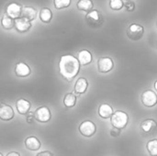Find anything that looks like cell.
I'll return each instance as SVG.
<instances>
[{
  "label": "cell",
  "mask_w": 157,
  "mask_h": 156,
  "mask_svg": "<svg viewBox=\"0 0 157 156\" xmlns=\"http://www.w3.org/2000/svg\"><path fill=\"white\" fill-rule=\"evenodd\" d=\"M34 120H35L34 113H32V112H29V113L27 114V122H28V123H29V124H31V123H33V122H34Z\"/></svg>",
  "instance_id": "f1b7e54d"
},
{
  "label": "cell",
  "mask_w": 157,
  "mask_h": 156,
  "mask_svg": "<svg viewBox=\"0 0 157 156\" xmlns=\"http://www.w3.org/2000/svg\"><path fill=\"white\" fill-rule=\"evenodd\" d=\"M156 46H157V43H156Z\"/></svg>",
  "instance_id": "e575fe53"
},
{
  "label": "cell",
  "mask_w": 157,
  "mask_h": 156,
  "mask_svg": "<svg viewBox=\"0 0 157 156\" xmlns=\"http://www.w3.org/2000/svg\"><path fill=\"white\" fill-rule=\"evenodd\" d=\"M16 108H17V110L18 111L19 114L27 115L29 112V110H30L31 104H30L29 101H28L26 99H23V98H20V99H18L17 101Z\"/></svg>",
  "instance_id": "9a60e30c"
},
{
  "label": "cell",
  "mask_w": 157,
  "mask_h": 156,
  "mask_svg": "<svg viewBox=\"0 0 157 156\" xmlns=\"http://www.w3.org/2000/svg\"><path fill=\"white\" fill-rule=\"evenodd\" d=\"M80 71V63L75 56L71 54L63 55L59 62L60 74L68 82H72Z\"/></svg>",
  "instance_id": "6da1fadb"
},
{
  "label": "cell",
  "mask_w": 157,
  "mask_h": 156,
  "mask_svg": "<svg viewBox=\"0 0 157 156\" xmlns=\"http://www.w3.org/2000/svg\"><path fill=\"white\" fill-rule=\"evenodd\" d=\"M121 131V130H120V129H117V128H114V127H113V128L110 130V135H111L112 137H118V136H120Z\"/></svg>",
  "instance_id": "83f0119b"
},
{
  "label": "cell",
  "mask_w": 157,
  "mask_h": 156,
  "mask_svg": "<svg viewBox=\"0 0 157 156\" xmlns=\"http://www.w3.org/2000/svg\"><path fill=\"white\" fill-rule=\"evenodd\" d=\"M110 122L114 128L123 130L129 122V116L124 111L117 110L113 112L112 116L110 117Z\"/></svg>",
  "instance_id": "7a4b0ae2"
},
{
  "label": "cell",
  "mask_w": 157,
  "mask_h": 156,
  "mask_svg": "<svg viewBox=\"0 0 157 156\" xmlns=\"http://www.w3.org/2000/svg\"><path fill=\"white\" fill-rule=\"evenodd\" d=\"M22 8H23V6L16 2L10 3L6 7V15H7L9 17L13 18L14 20L17 19V18L21 17Z\"/></svg>",
  "instance_id": "8992f818"
},
{
  "label": "cell",
  "mask_w": 157,
  "mask_h": 156,
  "mask_svg": "<svg viewBox=\"0 0 157 156\" xmlns=\"http://www.w3.org/2000/svg\"><path fill=\"white\" fill-rule=\"evenodd\" d=\"M109 7L114 11H119L124 7V3L122 0H109Z\"/></svg>",
  "instance_id": "484cf974"
},
{
  "label": "cell",
  "mask_w": 157,
  "mask_h": 156,
  "mask_svg": "<svg viewBox=\"0 0 157 156\" xmlns=\"http://www.w3.org/2000/svg\"><path fill=\"white\" fill-rule=\"evenodd\" d=\"M155 89L157 91V80L155 81Z\"/></svg>",
  "instance_id": "1f68e13d"
},
{
  "label": "cell",
  "mask_w": 157,
  "mask_h": 156,
  "mask_svg": "<svg viewBox=\"0 0 157 156\" xmlns=\"http://www.w3.org/2000/svg\"><path fill=\"white\" fill-rule=\"evenodd\" d=\"M88 87V82L86 78L80 77L75 85V93L77 95H82L86 93V89Z\"/></svg>",
  "instance_id": "d6986e66"
},
{
  "label": "cell",
  "mask_w": 157,
  "mask_h": 156,
  "mask_svg": "<svg viewBox=\"0 0 157 156\" xmlns=\"http://www.w3.org/2000/svg\"><path fill=\"white\" fill-rule=\"evenodd\" d=\"M156 27H157V20H156Z\"/></svg>",
  "instance_id": "836d02e7"
},
{
  "label": "cell",
  "mask_w": 157,
  "mask_h": 156,
  "mask_svg": "<svg viewBox=\"0 0 157 156\" xmlns=\"http://www.w3.org/2000/svg\"><path fill=\"white\" fill-rule=\"evenodd\" d=\"M34 117L39 122L46 123L51 120V111L47 107H40L35 110Z\"/></svg>",
  "instance_id": "30bf717a"
},
{
  "label": "cell",
  "mask_w": 157,
  "mask_h": 156,
  "mask_svg": "<svg viewBox=\"0 0 157 156\" xmlns=\"http://www.w3.org/2000/svg\"><path fill=\"white\" fill-rule=\"evenodd\" d=\"M85 18H86V24L90 28H93V29L100 28L104 22V17L102 14L97 9H93L90 12L86 13Z\"/></svg>",
  "instance_id": "3957f363"
},
{
  "label": "cell",
  "mask_w": 157,
  "mask_h": 156,
  "mask_svg": "<svg viewBox=\"0 0 157 156\" xmlns=\"http://www.w3.org/2000/svg\"><path fill=\"white\" fill-rule=\"evenodd\" d=\"M76 6L79 10L88 13L91 10H93L94 3L92 0H78Z\"/></svg>",
  "instance_id": "ffe728a7"
},
{
  "label": "cell",
  "mask_w": 157,
  "mask_h": 156,
  "mask_svg": "<svg viewBox=\"0 0 157 156\" xmlns=\"http://www.w3.org/2000/svg\"><path fill=\"white\" fill-rule=\"evenodd\" d=\"M142 102L147 108H153L157 104V95L153 90H146L142 94Z\"/></svg>",
  "instance_id": "9c48e42d"
},
{
  "label": "cell",
  "mask_w": 157,
  "mask_h": 156,
  "mask_svg": "<svg viewBox=\"0 0 157 156\" xmlns=\"http://www.w3.org/2000/svg\"><path fill=\"white\" fill-rule=\"evenodd\" d=\"M113 108L110 105L107 104V103H103L99 106L98 108V115L99 117H101L102 119H109L112 114H113Z\"/></svg>",
  "instance_id": "2e32d148"
},
{
  "label": "cell",
  "mask_w": 157,
  "mask_h": 156,
  "mask_svg": "<svg viewBox=\"0 0 157 156\" xmlns=\"http://www.w3.org/2000/svg\"><path fill=\"white\" fill-rule=\"evenodd\" d=\"M141 132L144 137L155 135L157 132V122L153 119L144 120L141 123Z\"/></svg>",
  "instance_id": "5b68a950"
},
{
  "label": "cell",
  "mask_w": 157,
  "mask_h": 156,
  "mask_svg": "<svg viewBox=\"0 0 157 156\" xmlns=\"http://www.w3.org/2000/svg\"><path fill=\"white\" fill-rule=\"evenodd\" d=\"M114 67L113 60L109 57H101L98 61V69L102 74L110 72Z\"/></svg>",
  "instance_id": "ba28073f"
},
{
  "label": "cell",
  "mask_w": 157,
  "mask_h": 156,
  "mask_svg": "<svg viewBox=\"0 0 157 156\" xmlns=\"http://www.w3.org/2000/svg\"><path fill=\"white\" fill-rule=\"evenodd\" d=\"M31 22L27 20L24 17H19L17 19H15V26L14 28L16 29L17 31L20 33H25L29 31L31 29Z\"/></svg>",
  "instance_id": "7c38bea8"
},
{
  "label": "cell",
  "mask_w": 157,
  "mask_h": 156,
  "mask_svg": "<svg viewBox=\"0 0 157 156\" xmlns=\"http://www.w3.org/2000/svg\"><path fill=\"white\" fill-rule=\"evenodd\" d=\"M147 151L151 156H157V139H153L147 143Z\"/></svg>",
  "instance_id": "cb8c5ba5"
},
{
  "label": "cell",
  "mask_w": 157,
  "mask_h": 156,
  "mask_svg": "<svg viewBox=\"0 0 157 156\" xmlns=\"http://www.w3.org/2000/svg\"><path fill=\"white\" fill-rule=\"evenodd\" d=\"M6 156H20V154L18 153H17V152H10Z\"/></svg>",
  "instance_id": "4dcf8cb0"
},
{
  "label": "cell",
  "mask_w": 157,
  "mask_h": 156,
  "mask_svg": "<svg viewBox=\"0 0 157 156\" xmlns=\"http://www.w3.org/2000/svg\"><path fill=\"white\" fill-rule=\"evenodd\" d=\"M14 118V110L11 106L6 103H0V120L8 121Z\"/></svg>",
  "instance_id": "8fae6325"
},
{
  "label": "cell",
  "mask_w": 157,
  "mask_h": 156,
  "mask_svg": "<svg viewBox=\"0 0 157 156\" xmlns=\"http://www.w3.org/2000/svg\"><path fill=\"white\" fill-rule=\"evenodd\" d=\"M1 25L5 29H12L15 26V20L11 17H9L7 15H3L2 18H1Z\"/></svg>",
  "instance_id": "603a6c76"
},
{
  "label": "cell",
  "mask_w": 157,
  "mask_h": 156,
  "mask_svg": "<svg viewBox=\"0 0 157 156\" xmlns=\"http://www.w3.org/2000/svg\"><path fill=\"white\" fill-rule=\"evenodd\" d=\"M127 1H129V0H127Z\"/></svg>",
  "instance_id": "d590c367"
},
{
  "label": "cell",
  "mask_w": 157,
  "mask_h": 156,
  "mask_svg": "<svg viewBox=\"0 0 157 156\" xmlns=\"http://www.w3.org/2000/svg\"><path fill=\"white\" fill-rule=\"evenodd\" d=\"M77 60H78L80 65L86 66V65H88L89 63H92L93 57H92V54L89 51L82 50L77 54Z\"/></svg>",
  "instance_id": "5bb4252c"
},
{
  "label": "cell",
  "mask_w": 157,
  "mask_h": 156,
  "mask_svg": "<svg viewBox=\"0 0 157 156\" xmlns=\"http://www.w3.org/2000/svg\"><path fill=\"white\" fill-rule=\"evenodd\" d=\"M124 6H125V9H126L127 11L132 12V11L135 9V3L132 2V1H131V0H129V1H127V2L124 4Z\"/></svg>",
  "instance_id": "4316f807"
},
{
  "label": "cell",
  "mask_w": 157,
  "mask_h": 156,
  "mask_svg": "<svg viewBox=\"0 0 157 156\" xmlns=\"http://www.w3.org/2000/svg\"><path fill=\"white\" fill-rule=\"evenodd\" d=\"M80 133L85 137H91L97 131V127L95 123L91 120H85L79 126Z\"/></svg>",
  "instance_id": "52a82bcc"
},
{
  "label": "cell",
  "mask_w": 157,
  "mask_h": 156,
  "mask_svg": "<svg viewBox=\"0 0 157 156\" xmlns=\"http://www.w3.org/2000/svg\"><path fill=\"white\" fill-rule=\"evenodd\" d=\"M25 146L28 150L30 151H38L40 148V142L35 136L28 137L25 140Z\"/></svg>",
  "instance_id": "ac0fdd59"
},
{
  "label": "cell",
  "mask_w": 157,
  "mask_h": 156,
  "mask_svg": "<svg viewBox=\"0 0 157 156\" xmlns=\"http://www.w3.org/2000/svg\"><path fill=\"white\" fill-rule=\"evenodd\" d=\"M31 70L28 64L23 62H19L15 66V74L17 77H27L30 74Z\"/></svg>",
  "instance_id": "4fadbf2b"
},
{
  "label": "cell",
  "mask_w": 157,
  "mask_h": 156,
  "mask_svg": "<svg viewBox=\"0 0 157 156\" xmlns=\"http://www.w3.org/2000/svg\"><path fill=\"white\" fill-rule=\"evenodd\" d=\"M63 104L67 108H74L76 104V96L74 93H68L63 98Z\"/></svg>",
  "instance_id": "7402d4cb"
},
{
  "label": "cell",
  "mask_w": 157,
  "mask_h": 156,
  "mask_svg": "<svg viewBox=\"0 0 157 156\" xmlns=\"http://www.w3.org/2000/svg\"><path fill=\"white\" fill-rule=\"evenodd\" d=\"M0 156H4V155H3V154H2L0 153Z\"/></svg>",
  "instance_id": "d6a6232c"
},
{
  "label": "cell",
  "mask_w": 157,
  "mask_h": 156,
  "mask_svg": "<svg viewBox=\"0 0 157 156\" xmlns=\"http://www.w3.org/2000/svg\"><path fill=\"white\" fill-rule=\"evenodd\" d=\"M36 156H53V154L49 151H45V152H41L40 154H38Z\"/></svg>",
  "instance_id": "f546056e"
},
{
  "label": "cell",
  "mask_w": 157,
  "mask_h": 156,
  "mask_svg": "<svg viewBox=\"0 0 157 156\" xmlns=\"http://www.w3.org/2000/svg\"><path fill=\"white\" fill-rule=\"evenodd\" d=\"M21 17L26 18L29 21H33L37 17V10L33 6H23Z\"/></svg>",
  "instance_id": "e0dca14e"
},
{
  "label": "cell",
  "mask_w": 157,
  "mask_h": 156,
  "mask_svg": "<svg viewBox=\"0 0 157 156\" xmlns=\"http://www.w3.org/2000/svg\"><path fill=\"white\" fill-rule=\"evenodd\" d=\"M72 0H53V6L55 9H63L70 6Z\"/></svg>",
  "instance_id": "d4e9b609"
},
{
  "label": "cell",
  "mask_w": 157,
  "mask_h": 156,
  "mask_svg": "<svg viewBox=\"0 0 157 156\" xmlns=\"http://www.w3.org/2000/svg\"><path fill=\"white\" fill-rule=\"evenodd\" d=\"M126 33L130 40H132L133 41H137V40H140L144 37V28L140 24L132 23L128 27Z\"/></svg>",
  "instance_id": "277c9868"
},
{
  "label": "cell",
  "mask_w": 157,
  "mask_h": 156,
  "mask_svg": "<svg viewBox=\"0 0 157 156\" xmlns=\"http://www.w3.org/2000/svg\"><path fill=\"white\" fill-rule=\"evenodd\" d=\"M39 17L43 23H50L52 19V12L51 11L50 8L43 7L40 11Z\"/></svg>",
  "instance_id": "44dd1931"
}]
</instances>
